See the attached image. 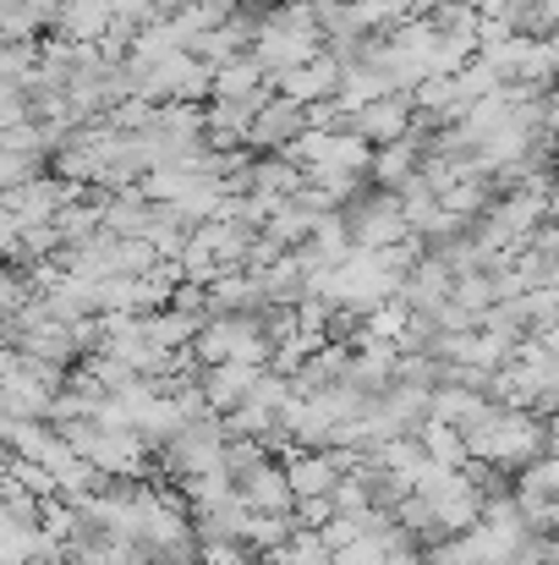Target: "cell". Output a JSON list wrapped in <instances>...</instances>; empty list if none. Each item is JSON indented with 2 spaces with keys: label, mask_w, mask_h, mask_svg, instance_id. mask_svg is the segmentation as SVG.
Instances as JSON below:
<instances>
[{
  "label": "cell",
  "mask_w": 559,
  "mask_h": 565,
  "mask_svg": "<svg viewBox=\"0 0 559 565\" xmlns=\"http://www.w3.org/2000/svg\"><path fill=\"white\" fill-rule=\"evenodd\" d=\"M417 439H422V450H428L439 467H455V472H461V467H472V445H466V434H461L455 423H439V417H428Z\"/></svg>",
  "instance_id": "obj_15"
},
{
  "label": "cell",
  "mask_w": 559,
  "mask_h": 565,
  "mask_svg": "<svg viewBox=\"0 0 559 565\" xmlns=\"http://www.w3.org/2000/svg\"><path fill=\"white\" fill-rule=\"evenodd\" d=\"M544 110H549V132L559 138V83L549 88V99H544Z\"/></svg>",
  "instance_id": "obj_22"
},
{
  "label": "cell",
  "mask_w": 559,
  "mask_h": 565,
  "mask_svg": "<svg viewBox=\"0 0 559 565\" xmlns=\"http://www.w3.org/2000/svg\"><path fill=\"white\" fill-rule=\"evenodd\" d=\"M411 127H417V99L411 94H384V99H373L368 110H357V121H352V132L363 143H373V149L406 143Z\"/></svg>",
  "instance_id": "obj_4"
},
{
  "label": "cell",
  "mask_w": 559,
  "mask_h": 565,
  "mask_svg": "<svg viewBox=\"0 0 559 565\" xmlns=\"http://www.w3.org/2000/svg\"><path fill=\"white\" fill-rule=\"evenodd\" d=\"M411 177H422V154H417V143H389V149L373 154V182H378L384 192H400Z\"/></svg>",
  "instance_id": "obj_16"
},
{
  "label": "cell",
  "mask_w": 559,
  "mask_h": 565,
  "mask_svg": "<svg viewBox=\"0 0 559 565\" xmlns=\"http://www.w3.org/2000/svg\"><path fill=\"white\" fill-rule=\"evenodd\" d=\"M39 177H50V171H44V154H17V149H0V188H6V192L28 188V182H39Z\"/></svg>",
  "instance_id": "obj_19"
},
{
  "label": "cell",
  "mask_w": 559,
  "mask_h": 565,
  "mask_svg": "<svg viewBox=\"0 0 559 565\" xmlns=\"http://www.w3.org/2000/svg\"><path fill=\"white\" fill-rule=\"evenodd\" d=\"M269 565H335V550L324 544V533H297Z\"/></svg>",
  "instance_id": "obj_20"
},
{
  "label": "cell",
  "mask_w": 559,
  "mask_h": 565,
  "mask_svg": "<svg viewBox=\"0 0 559 565\" xmlns=\"http://www.w3.org/2000/svg\"><path fill=\"white\" fill-rule=\"evenodd\" d=\"M197 363L219 369V363H247V369H275V341L264 330V313H214L197 335Z\"/></svg>",
  "instance_id": "obj_1"
},
{
  "label": "cell",
  "mask_w": 559,
  "mask_h": 565,
  "mask_svg": "<svg viewBox=\"0 0 559 565\" xmlns=\"http://www.w3.org/2000/svg\"><path fill=\"white\" fill-rule=\"evenodd\" d=\"M302 188H308V171H302L297 160H286V154H258V166H252V192L286 203V198H302Z\"/></svg>",
  "instance_id": "obj_13"
},
{
  "label": "cell",
  "mask_w": 559,
  "mask_h": 565,
  "mask_svg": "<svg viewBox=\"0 0 559 565\" xmlns=\"http://www.w3.org/2000/svg\"><path fill=\"white\" fill-rule=\"evenodd\" d=\"M61 236H66V253H77V247H94L99 236H105V198H72L66 209H61Z\"/></svg>",
  "instance_id": "obj_11"
},
{
  "label": "cell",
  "mask_w": 559,
  "mask_h": 565,
  "mask_svg": "<svg viewBox=\"0 0 559 565\" xmlns=\"http://www.w3.org/2000/svg\"><path fill=\"white\" fill-rule=\"evenodd\" d=\"M286 461V472H291V489H297V500H335V489L346 483V467L335 461V450H286L280 456Z\"/></svg>",
  "instance_id": "obj_6"
},
{
  "label": "cell",
  "mask_w": 559,
  "mask_h": 565,
  "mask_svg": "<svg viewBox=\"0 0 559 565\" xmlns=\"http://www.w3.org/2000/svg\"><path fill=\"white\" fill-rule=\"evenodd\" d=\"M352 6H357V0H352Z\"/></svg>",
  "instance_id": "obj_24"
},
{
  "label": "cell",
  "mask_w": 559,
  "mask_h": 565,
  "mask_svg": "<svg viewBox=\"0 0 559 565\" xmlns=\"http://www.w3.org/2000/svg\"><path fill=\"white\" fill-rule=\"evenodd\" d=\"M450 302H461V308L477 319V330H483V313H488V308H499V297H494V280H488V275H461Z\"/></svg>",
  "instance_id": "obj_18"
},
{
  "label": "cell",
  "mask_w": 559,
  "mask_h": 565,
  "mask_svg": "<svg viewBox=\"0 0 559 565\" xmlns=\"http://www.w3.org/2000/svg\"><path fill=\"white\" fill-rule=\"evenodd\" d=\"M346 231L357 247H400L411 242V225H406V203L395 192H363L352 209H346Z\"/></svg>",
  "instance_id": "obj_3"
},
{
  "label": "cell",
  "mask_w": 559,
  "mask_h": 565,
  "mask_svg": "<svg viewBox=\"0 0 559 565\" xmlns=\"http://www.w3.org/2000/svg\"><path fill=\"white\" fill-rule=\"evenodd\" d=\"M72 198H83L72 182H61V177H39V182H28V188L6 192L0 203H6V214H17L22 225H44V220H61V209H66Z\"/></svg>",
  "instance_id": "obj_7"
},
{
  "label": "cell",
  "mask_w": 559,
  "mask_h": 565,
  "mask_svg": "<svg viewBox=\"0 0 559 565\" xmlns=\"http://www.w3.org/2000/svg\"><path fill=\"white\" fill-rule=\"evenodd\" d=\"M302 132H308V105L275 94V99L258 110V121H252V132H247V149H252V154H286Z\"/></svg>",
  "instance_id": "obj_5"
},
{
  "label": "cell",
  "mask_w": 559,
  "mask_h": 565,
  "mask_svg": "<svg viewBox=\"0 0 559 565\" xmlns=\"http://www.w3.org/2000/svg\"><path fill=\"white\" fill-rule=\"evenodd\" d=\"M411 319H417V313H411L400 297H395V302H384V308H373L368 313V341H395V347H400V341H406V330H411Z\"/></svg>",
  "instance_id": "obj_17"
},
{
  "label": "cell",
  "mask_w": 559,
  "mask_h": 565,
  "mask_svg": "<svg viewBox=\"0 0 559 565\" xmlns=\"http://www.w3.org/2000/svg\"><path fill=\"white\" fill-rule=\"evenodd\" d=\"M291 516H297V527H302V533H324V527L335 522V500H297V511H291Z\"/></svg>",
  "instance_id": "obj_21"
},
{
  "label": "cell",
  "mask_w": 559,
  "mask_h": 565,
  "mask_svg": "<svg viewBox=\"0 0 559 565\" xmlns=\"http://www.w3.org/2000/svg\"><path fill=\"white\" fill-rule=\"evenodd\" d=\"M258 94H275V77L252 61V50L214 72V99H258Z\"/></svg>",
  "instance_id": "obj_14"
},
{
  "label": "cell",
  "mask_w": 559,
  "mask_h": 565,
  "mask_svg": "<svg viewBox=\"0 0 559 565\" xmlns=\"http://www.w3.org/2000/svg\"><path fill=\"white\" fill-rule=\"evenodd\" d=\"M236 489H241V500H247L252 511H264V516H291V511H297V489H291L286 461H264V467H252Z\"/></svg>",
  "instance_id": "obj_10"
},
{
  "label": "cell",
  "mask_w": 559,
  "mask_h": 565,
  "mask_svg": "<svg viewBox=\"0 0 559 565\" xmlns=\"http://www.w3.org/2000/svg\"><path fill=\"white\" fill-rule=\"evenodd\" d=\"M450 297H455V269H450L439 253H428V258L406 275V286H400V302H406L411 313H439Z\"/></svg>",
  "instance_id": "obj_9"
},
{
  "label": "cell",
  "mask_w": 559,
  "mask_h": 565,
  "mask_svg": "<svg viewBox=\"0 0 559 565\" xmlns=\"http://www.w3.org/2000/svg\"><path fill=\"white\" fill-rule=\"evenodd\" d=\"M225 450H230V428H225V417H208V423H186L182 434L154 456L176 483H192V478L225 472Z\"/></svg>",
  "instance_id": "obj_2"
},
{
  "label": "cell",
  "mask_w": 559,
  "mask_h": 565,
  "mask_svg": "<svg viewBox=\"0 0 559 565\" xmlns=\"http://www.w3.org/2000/svg\"><path fill=\"white\" fill-rule=\"evenodd\" d=\"M269 374V369H247V363H219V369H203L197 384H203V395H208V406H214V417H230V412H241L247 401H252V390H258V379Z\"/></svg>",
  "instance_id": "obj_8"
},
{
  "label": "cell",
  "mask_w": 559,
  "mask_h": 565,
  "mask_svg": "<svg viewBox=\"0 0 559 565\" xmlns=\"http://www.w3.org/2000/svg\"><path fill=\"white\" fill-rule=\"evenodd\" d=\"M258 565H269V561H258Z\"/></svg>",
  "instance_id": "obj_23"
},
{
  "label": "cell",
  "mask_w": 559,
  "mask_h": 565,
  "mask_svg": "<svg viewBox=\"0 0 559 565\" xmlns=\"http://www.w3.org/2000/svg\"><path fill=\"white\" fill-rule=\"evenodd\" d=\"M319 220H324L319 209H308L302 198H286V203L275 209V220H269V231H264V236H269V242H280L286 253H302V247L313 242Z\"/></svg>",
  "instance_id": "obj_12"
}]
</instances>
